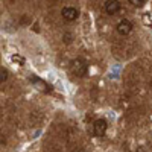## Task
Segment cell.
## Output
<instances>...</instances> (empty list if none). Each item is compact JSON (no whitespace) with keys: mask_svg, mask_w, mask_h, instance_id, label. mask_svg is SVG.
<instances>
[{"mask_svg":"<svg viewBox=\"0 0 152 152\" xmlns=\"http://www.w3.org/2000/svg\"><path fill=\"white\" fill-rule=\"evenodd\" d=\"M70 70L75 76H78V78H84V76H87L88 73V62L84 59V58H75L72 59L70 62Z\"/></svg>","mask_w":152,"mask_h":152,"instance_id":"cell-1","label":"cell"},{"mask_svg":"<svg viewBox=\"0 0 152 152\" xmlns=\"http://www.w3.org/2000/svg\"><path fill=\"white\" fill-rule=\"evenodd\" d=\"M107 129H108V122L105 119H96L94 123H93V132L96 137H104L107 134Z\"/></svg>","mask_w":152,"mask_h":152,"instance_id":"cell-2","label":"cell"},{"mask_svg":"<svg viewBox=\"0 0 152 152\" xmlns=\"http://www.w3.org/2000/svg\"><path fill=\"white\" fill-rule=\"evenodd\" d=\"M61 15H62V18H64L66 21H75V20H78V17H79V11L76 8L67 6V8H62Z\"/></svg>","mask_w":152,"mask_h":152,"instance_id":"cell-3","label":"cell"},{"mask_svg":"<svg viewBox=\"0 0 152 152\" xmlns=\"http://www.w3.org/2000/svg\"><path fill=\"white\" fill-rule=\"evenodd\" d=\"M120 8H122V5L119 0H107L105 2V12L108 15H116L120 11Z\"/></svg>","mask_w":152,"mask_h":152,"instance_id":"cell-4","label":"cell"},{"mask_svg":"<svg viewBox=\"0 0 152 152\" xmlns=\"http://www.w3.org/2000/svg\"><path fill=\"white\" fill-rule=\"evenodd\" d=\"M116 29H117V32H119L120 35H123V37H125V35L131 34V31H132V23H131L129 20L123 18V20H120V21L117 23Z\"/></svg>","mask_w":152,"mask_h":152,"instance_id":"cell-5","label":"cell"},{"mask_svg":"<svg viewBox=\"0 0 152 152\" xmlns=\"http://www.w3.org/2000/svg\"><path fill=\"white\" fill-rule=\"evenodd\" d=\"M31 82H32V84H35L37 87H44V91H47V93L50 91V90H47V88H50V87H49L43 79H38L37 76H31Z\"/></svg>","mask_w":152,"mask_h":152,"instance_id":"cell-6","label":"cell"},{"mask_svg":"<svg viewBox=\"0 0 152 152\" xmlns=\"http://www.w3.org/2000/svg\"><path fill=\"white\" fill-rule=\"evenodd\" d=\"M8 76H9L8 70H6V69H3V67H0V84L5 82V81L8 79Z\"/></svg>","mask_w":152,"mask_h":152,"instance_id":"cell-7","label":"cell"},{"mask_svg":"<svg viewBox=\"0 0 152 152\" xmlns=\"http://www.w3.org/2000/svg\"><path fill=\"white\" fill-rule=\"evenodd\" d=\"M128 2H129L132 6H135V8H143L145 3H146V0H128Z\"/></svg>","mask_w":152,"mask_h":152,"instance_id":"cell-8","label":"cell"},{"mask_svg":"<svg viewBox=\"0 0 152 152\" xmlns=\"http://www.w3.org/2000/svg\"><path fill=\"white\" fill-rule=\"evenodd\" d=\"M12 61H18V62H20V66L24 64V59H23L21 56H18V55H14V56H12Z\"/></svg>","mask_w":152,"mask_h":152,"instance_id":"cell-9","label":"cell"}]
</instances>
